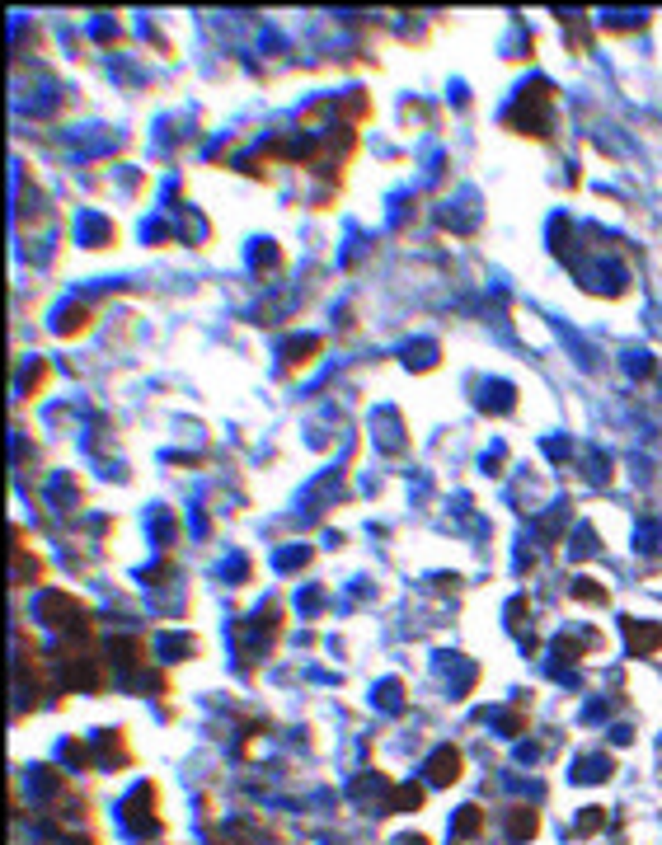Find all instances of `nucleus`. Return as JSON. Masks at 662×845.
I'll list each match as a JSON object with an SVG mask.
<instances>
[{"instance_id": "1", "label": "nucleus", "mask_w": 662, "mask_h": 845, "mask_svg": "<svg viewBox=\"0 0 662 845\" xmlns=\"http://www.w3.org/2000/svg\"><path fill=\"white\" fill-rule=\"evenodd\" d=\"M427 775H432V784H456V775H460V751H456V747H442V751L432 756Z\"/></svg>"}, {"instance_id": "2", "label": "nucleus", "mask_w": 662, "mask_h": 845, "mask_svg": "<svg viewBox=\"0 0 662 845\" xmlns=\"http://www.w3.org/2000/svg\"><path fill=\"white\" fill-rule=\"evenodd\" d=\"M653 648H662V630H643V625H630V653H634V658H648Z\"/></svg>"}, {"instance_id": "3", "label": "nucleus", "mask_w": 662, "mask_h": 845, "mask_svg": "<svg viewBox=\"0 0 662 845\" xmlns=\"http://www.w3.org/2000/svg\"><path fill=\"white\" fill-rule=\"evenodd\" d=\"M479 826H484V813H479L475 803H470V808H465V813L456 817V831H460V836H475Z\"/></svg>"}, {"instance_id": "4", "label": "nucleus", "mask_w": 662, "mask_h": 845, "mask_svg": "<svg viewBox=\"0 0 662 845\" xmlns=\"http://www.w3.org/2000/svg\"><path fill=\"white\" fill-rule=\"evenodd\" d=\"M512 831H517V836H531V831H535V808H517V813H512Z\"/></svg>"}, {"instance_id": "5", "label": "nucleus", "mask_w": 662, "mask_h": 845, "mask_svg": "<svg viewBox=\"0 0 662 845\" xmlns=\"http://www.w3.org/2000/svg\"><path fill=\"white\" fill-rule=\"evenodd\" d=\"M573 597H578V601H583V597H587V601H597V606L606 601V592H601V587H592V582H587V578H578V587H573Z\"/></svg>"}, {"instance_id": "6", "label": "nucleus", "mask_w": 662, "mask_h": 845, "mask_svg": "<svg viewBox=\"0 0 662 845\" xmlns=\"http://www.w3.org/2000/svg\"><path fill=\"white\" fill-rule=\"evenodd\" d=\"M597 826H601V813H597V808H592V813H587L583 822H578V831H597Z\"/></svg>"}]
</instances>
